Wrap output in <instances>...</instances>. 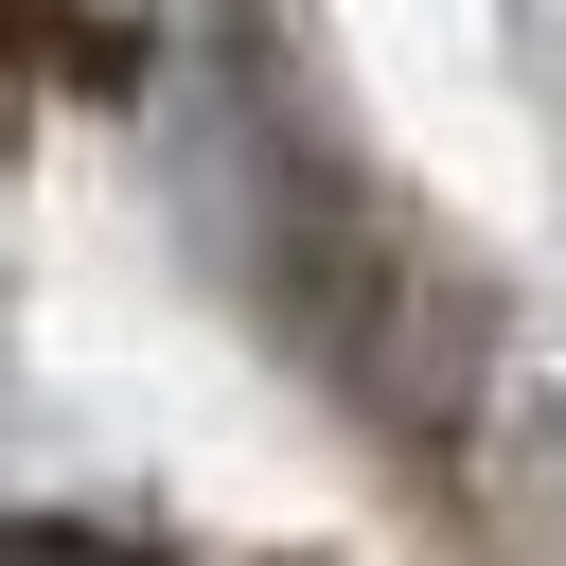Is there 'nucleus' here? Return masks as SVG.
Listing matches in <instances>:
<instances>
[{
    "label": "nucleus",
    "instance_id": "f257e3e1",
    "mask_svg": "<svg viewBox=\"0 0 566 566\" xmlns=\"http://www.w3.org/2000/svg\"><path fill=\"white\" fill-rule=\"evenodd\" d=\"M0 566H142V548H106V531H53V513H35V531H0Z\"/></svg>",
    "mask_w": 566,
    "mask_h": 566
}]
</instances>
